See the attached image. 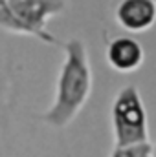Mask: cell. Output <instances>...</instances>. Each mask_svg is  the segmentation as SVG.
<instances>
[{
	"label": "cell",
	"mask_w": 156,
	"mask_h": 157,
	"mask_svg": "<svg viewBox=\"0 0 156 157\" xmlns=\"http://www.w3.org/2000/svg\"><path fill=\"white\" fill-rule=\"evenodd\" d=\"M64 59L55 82V95L50 108L40 119L57 130L66 128L86 106L92 88L94 75L90 66V57L84 42L81 39H70L64 46Z\"/></svg>",
	"instance_id": "1"
},
{
	"label": "cell",
	"mask_w": 156,
	"mask_h": 157,
	"mask_svg": "<svg viewBox=\"0 0 156 157\" xmlns=\"http://www.w3.org/2000/svg\"><path fill=\"white\" fill-rule=\"evenodd\" d=\"M66 9V0H6L0 7V28L17 35L35 37L44 44H57L48 22Z\"/></svg>",
	"instance_id": "2"
},
{
	"label": "cell",
	"mask_w": 156,
	"mask_h": 157,
	"mask_svg": "<svg viewBox=\"0 0 156 157\" xmlns=\"http://www.w3.org/2000/svg\"><path fill=\"white\" fill-rule=\"evenodd\" d=\"M114 146L149 143V117L140 90L134 84L121 88L110 106Z\"/></svg>",
	"instance_id": "3"
},
{
	"label": "cell",
	"mask_w": 156,
	"mask_h": 157,
	"mask_svg": "<svg viewBox=\"0 0 156 157\" xmlns=\"http://www.w3.org/2000/svg\"><path fill=\"white\" fill-rule=\"evenodd\" d=\"M105 57H107L109 66L114 71L127 75L142 68L145 60V51H143V46L134 37L123 35V37H116L109 42Z\"/></svg>",
	"instance_id": "4"
},
{
	"label": "cell",
	"mask_w": 156,
	"mask_h": 157,
	"mask_svg": "<svg viewBox=\"0 0 156 157\" xmlns=\"http://www.w3.org/2000/svg\"><path fill=\"white\" fill-rule=\"evenodd\" d=\"M116 22L129 33L149 31L156 24V0H121L116 7Z\"/></svg>",
	"instance_id": "5"
},
{
	"label": "cell",
	"mask_w": 156,
	"mask_h": 157,
	"mask_svg": "<svg viewBox=\"0 0 156 157\" xmlns=\"http://www.w3.org/2000/svg\"><path fill=\"white\" fill-rule=\"evenodd\" d=\"M154 154V144L143 143L134 146H114L110 157H149Z\"/></svg>",
	"instance_id": "6"
},
{
	"label": "cell",
	"mask_w": 156,
	"mask_h": 157,
	"mask_svg": "<svg viewBox=\"0 0 156 157\" xmlns=\"http://www.w3.org/2000/svg\"><path fill=\"white\" fill-rule=\"evenodd\" d=\"M4 4H6V0H0V7H2V6H4Z\"/></svg>",
	"instance_id": "7"
},
{
	"label": "cell",
	"mask_w": 156,
	"mask_h": 157,
	"mask_svg": "<svg viewBox=\"0 0 156 157\" xmlns=\"http://www.w3.org/2000/svg\"><path fill=\"white\" fill-rule=\"evenodd\" d=\"M154 157H156V146H154Z\"/></svg>",
	"instance_id": "8"
},
{
	"label": "cell",
	"mask_w": 156,
	"mask_h": 157,
	"mask_svg": "<svg viewBox=\"0 0 156 157\" xmlns=\"http://www.w3.org/2000/svg\"><path fill=\"white\" fill-rule=\"evenodd\" d=\"M149 157H154V154H153V155H149Z\"/></svg>",
	"instance_id": "9"
}]
</instances>
